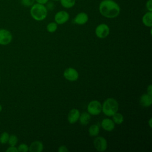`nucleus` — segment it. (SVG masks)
Returning <instances> with one entry per match:
<instances>
[{
	"label": "nucleus",
	"instance_id": "21",
	"mask_svg": "<svg viewBox=\"0 0 152 152\" xmlns=\"http://www.w3.org/2000/svg\"><path fill=\"white\" fill-rule=\"evenodd\" d=\"M58 28V24L55 22H51L49 23L46 27V29L48 32L49 33H53L55 32Z\"/></svg>",
	"mask_w": 152,
	"mask_h": 152
},
{
	"label": "nucleus",
	"instance_id": "32",
	"mask_svg": "<svg viewBox=\"0 0 152 152\" xmlns=\"http://www.w3.org/2000/svg\"><path fill=\"white\" fill-rule=\"evenodd\" d=\"M2 110V105L0 104V112H1Z\"/></svg>",
	"mask_w": 152,
	"mask_h": 152
},
{
	"label": "nucleus",
	"instance_id": "30",
	"mask_svg": "<svg viewBox=\"0 0 152 152\" xmlns=\"http://www.w3.org/2000/svg\"><path fill=\"white\" fill-rule=\"evenodd\" d=\"M49 0H35V1L37 2V3H39V4H43V5H45Z\"/></svg>",
	"mask_w": 152,
	"mask_h": 152
},
{
	"label": "nucleus",
	"instance_id": "19",
	"mask_svg": "<svg viewBox=\"0 0 152 152\" xmlns=\"http://www.w3.org/2000/svg\"><path fill=\"white\" fill-rule=\"evenodd\" d=\"M112 120L115 124L119 125L124 122V116L121 113L116 112L112 116Z\"/></svg>",
	"mask_w": 152,
	"mask_h": 152
},
{
	"label": "nucleus",
	"instance_id": "2",
	"mask_svg": "<svg viewBox=\"0 0 152 152\" xmlns=\"http://www.w3.org/2000/svg\"><path fill=\"white\" fill-rule=\"evenodd\" d=\"M31 17L36 21H42L45 20L48 15V10L45 5L36 3L34 4L30 10Z\"/></svg>",
	"mask_w": 152,
	"mask_h": 152
},
{
	"label": "nucleus",
	"instance_id": "6",
	"mask_svg": "<svg viewBox=\"0 0 152 152\" xmlns=\"http://www.w3.org/2000/svg\"><path fill=\"white\" fill-rule=\"evenodd\" d=\"M110 32L109 26L104 23L98 25L95 29V33L97 37L100 39H104L106 37Z\"/></svg>",
	"mask_w": 152,
	"mask_h": 152
},
{
	"label": "nucleus",
	"instance_id": "11",
	"mask_svg": "<svg viewBox=\"0 0 152 152\" xmlns=\"http://www.w3.org/2000/svg\"><path fill=\"white\" fill-rule=\"evenodd\" d=\"M80 115V111L77 109L74 108L71 109L69 112L67 116L68 122L71 124L75 123L79 119Z\"/></svg>",
	"mask_w": 152,
	"mask_h": 152
},
{
	"label": "nucleus",
	"instance_id": "34",
	"mask_svg": "<svg viewBox=\"0 0 152 152\" xmlns=\"http://www.w3.org/2000/svg\"><path fill=\"white\" fill-rule=\"evenodd\" d=\"M0 81H1V76H0Z\"/></svg>",
	"mask_w": 152,
	"mask_h": 152
},
{
	"label": "nucleus",
	"instance_id": "15",
	"mask_svg": "<svg viewBox=\"0 0 152 152\" xmlns=\"http://www.w3.org/2000/svg\"><path fill=\"white\" fill-rule=\"evenodd\" d=\"M142 21L143 24L148 27L152 26V11L147 12L142 17Z\"/></svg>",
	"mask_w": 152,
	"mask_h": 152
},
{
	"label": "nucleus",
	"instance_id": "14",
	"mask_svg": "<svg viewBox=\"0 0 152 152\" xmlns=\"http://www.w3.org/2000/svg\"><path fill=\"white\" fill-rule=\"evenodd\" d=\"M140 103L144 107L150 106L152 103V97L148 94L145 93L142 94L140 99Z\"/></svg>",
	"mask_w": 152,
	"mask_h": 152
},
{
	"label": "nucleus",
	"instance_id": "29",
	"mask_svg": "<svg viewBox=\"0 0 152 152\" xmlns=\"http://www.w3.org/2000/svg\"><path fill=\"white\" fill-rule=\"evenodd\" d=\"M147 94L150 96H152V86L151 84H150L147 87Z\"/></svg>",
	"mask_w": 152,
	"mask_h": 152
},
{
	"label": "nucleus",
	"instance_id": "18",
	"mask_svg": "<svg viewBox=\"0 0 152 152\" xmlns=\"http://www.w3.org/2000/svg\"><path fill=\"white\" fill-rule=\"evenodd\" d=\"M100 131L99 126L96 124H93L91 125L88 129V134L91 137L97 136Z\"/></svg>",
	"mask_w": 152,
	"mask_h": 152
},
{
	"label": "nucleus",
	"instance_id": "4",
	"mask_svg": "<svg viewBox=\"0 0 152 152\" xmlns=\"http://www.w3.org/2000/svg\"><path fill=\"white\" fill-rule=\"evenodd\" d=\"M102 105L98 100L91 101L87 106V111L91 115H98L102 112Z\"/></svg>",
	"mask_w": 152,
	"mask_h": 152
},
{
	"label": "nucleus",
	"instance_id": "7",
	"mask_svg": "<svg viewBox=\"0 0 152 152\" xmlns=\"http://www.w3.org/2000/svg\"><path fill=\"white\" fill-rule=\"evenodd\" d=\"M94 146L95 148L100 152H103L105 151L107 147V143L106 140L102 136L96 137L93 141Z\"/></svg>",
	"mask_w": 152,
	"mask_h": 152
},
{
	"label": "nucleus",
	"instance_id": "20",
	"mask_svg": "<svg viewBox=\"0 0 152 152\" xmlns=\"http://www.w3.org/2000/svg\"><path fill=\"white\" fill-rule=\"evenodd\" d=\"M10 134L7 132H3L0 135V144H6L8 143Z\"/></svg>",
	"mask_w": 152,
	"mask_h": 152
},
{
	"label": "nucleus",
	"instance_id": "23",
	"mask_svg": "<svg viewBox=\"0 0 152 152\" xmlns=\"http://www.w3.org/2000/svg\"><path fill=\"white\" fill-rule=\"evenodd\" d=\"M17 150L18 152H27L28 151V146L24 143H21L18 146Z\"/></svg>",
	"mask_w": 152,
	"mask_h": 152
},
{
	"label": "nucleus",
	"instance_id": "24",
	"mask_svg": "<svg viewBox=\"0 0 152 152\" xmlns=\"http://www.w3.org/2000/svg\"><path fill=\"white\" fill-rule=\"evenodd\" d=\"M35 0H21V3L23 5L26 7H31L34 4Z\"/></svg>",
	"mask_w": 152,
	"mask_h": 152
},
{
	"label": "nucleus",
	"instance_id": "16",
	"mask_svg": "<svg viewBox=\"0 0 152 152\" xmlns=\"http://www.w3.org/2000/svg\"><path fill=\"white\" fill-rule=\"evenodd\" d=\"M79 120L81 125H87L91 120L90 114L88 112H83L81 114V115H80Z\"/></svg>",
	"mask_w": 152,
	"mask_h": 152
},
{
	"label": "nucleus",
	"instance_id": "28",
	"mask_svg": "<svg viewBox=\"0 0 152 152\" xmlns=\"http://www.w3.org/2000/svg\"><path fill=\"white\" fill-rule=\"evenodd\" d=\"M58 151L59 152H67L69 150H68V149L67 148V147L65 145H61V146L59 147Z\"/></svg>",
	"mask_w": 152,
	"mask_h": 152
},
{
	"label": "nucleus",
	"instance_id": "33",
	"mask_svg": "<svg viewBox=\"0 0 152 152\" xmlns=\"http://www.w3.org/2000/svg\"><path fill=\"white\" fill-rule=\"evenodd\" d=\"M53 1H59V0H53Z\"/></svg>",
	"mask_w": 152,
	"mask_h": 152
},
{
	"label": "nucleus",
	"instance_id": "17",
	"mask_svg": "<svg viewBox=\"0 0 152 152\" xmlns=\"http://www.w3.org/2000/svg\"><path fill=\"white\" fill-rule=\"evenodd\" d=\"M61 5L65 8L69 9L73 7L76 2L75 0H59Z\"/></svg>",
	"mask_w": 152,
	"mask_h": 152
},
{
	"label": "nucleus",
	"instance_id": "10",
	"mask_svg": "<svg viewBox=\"0 0 152 152\" xmlns=\"http://www.w3.org/2000/svg\"><path fill=\"white\" fill-rule=\"evenodd\" d=\"M88 20V15L84 12H81L76 15L74 19V22L78 25H84Z\"/></svg>",
	"mask_w": 152,
	"mask_h": 152
},
{
	"label": "nucleus",
	"instance_id": "35",
	"mask_svg": "<svg viewBox=\"0 0 152 152\" xmlns=\"http://www.w3.org/2000/svg\"><path fill=\"white\" fill-rule=\"evenodd\" d=\"M112 1H115V0H112Z\"/></svg>",
	"mask_w": 152,
	"mask_h": 152
},
{
	"label": "nucleus",
	"instance_id": "25",
	"mask_svg": "<svg viewBox=\"0 0 152 152\" xmlns=\"http://www.w3.org/2000/svg\"><path fill=\"white\" fill-rule=\"evenodd\" d=\"M145 7L148 11H152V0H148L147 1Z\"/></svg>",
	"mask_w": 152,
	"mask_h": 152
},
{
	"label": "nucleus",
	"instance_id": "5",
	"mask_svg": "<svg viewBox=\"0 0 152 152\" xmlns=\"http://www.w3.org/2000/svg\"><path fill=\"white\" fill-rule=\"evenodd\" d=\"M12 40V33L5 28L0 29V45H8Z\"/></svg>",
	"mask_w": 152,
	"mask_h": 152
},
{
	"label": "nucleus",
	"instance_id": "26",
	"mask_svg": "<svg viewBox=\"0 0 152 152\" xmlns=\"http://www.w3.org/2000/svg\"><path fill=\"white\" fill-rule=\"evenodd\" d=\"M46 4V6H45L47 8V10H53L54 7H55V5H54V4L52 2H50L49 1Z\"/></svg>",
	"mask_w": 152,
	"mask_h": 152
},
{
	"label": "nucleus",
	"instance_id": "8",
	"mask_svg": "<svg viewBox=\"0 0 152 152\" xmlns=\"http://www.w3.org/2000/svg\"><path fill=\"white\" fill-rule=\"evenodd\" d=\"M69 18V14L65 11L57 12L54 17L55 21L57 24H63L67 22Z\"/></svg>",
	"mask_w": 152,
	"mask_h": 152
},
{
	"label": "nucleus",
	"instance_id": "9",
	"mask_svg": "<svg viewBox=\"0 0 152 152\" xmlns=\"http://www.w3.org/2000/svg\"><path fill=\"white\" fill-rule=\"evenodd\" d=\"M78 72L73 68H68L64 72V77L69 81H75L78 78Z\"/></svg>",
	"mask_w": 152,
	"mask_h": 152
},
{
	"label": "nucleus",
	"instance_id": "31",
	"mask_svg": "<svg viewBox=\"0 0 152 152\" xmlns=\"http://www.w3.org/2000/svg\"><path fill=\"white\" fill-rule=\"evenodd\" d=\"M151 121H152V119L150 118L149 121H148V124H149V126H150V128H151V126H152V125H151Z\"/></svg>",
	"mask_w": 152,
	"mask_h": 152
},
{
	"label": "nucleus",
	"instance_id": "13",
	"mask_svg": "<svg viewBox=\"0 0 152 152\" xmlns=\"http://www.w3.org/2000/svg\"><path fill=\"white\" fill-rule=\"evenodd\" d=\"M43 150V144L40 141L32 142L28 147V151L30 152H41Z\"/></svg>",
	"mask_w": 152,
	"mask_h": 152
},
{
	"label": "nucleus",
	"instance_id": "22",
	"mask_svg": "<svg viewBox=\"0 0 152 152\" xmlns=\"http://www.w3.org/2000/svg\"><path fill=\"white\" fill-rule=\"evenodd\" d=\"M18 142V138L15 135H10L8 144L10 146H15Z\"/></svg>",
	"mask_w": 152,
	"mask_h": 152
},
{
	"label": "nucleus",
	"instance_id": "3",
	"mask_svg": "<svg viewBox=\"0 0 152 152\" xmlns=\"http://www.w3.org/2000/svg\"><path fill=\"white\" fill-rule=\"evenodd\" d=\"M119 109V104L116 99L112 97L107 98L102 104V111L107 116H112Z\"/></svg>",
	"mask_w": 152,
	"mask_h": 152
},
{
	"label": "nucleus",
	"instance_id": "27",
	"mask_svg": "<svg viewBox=\"0 0 152 152\" xmlns=\"http://www.w3.org/2000/svg\"><path fill=\"white\" fill-rule=\"evenodd\" d=\"M6 152H18V150H17V147H16L15 146H10L7 148V150H5Z\"/></svg>",
	"mask_w": 152,
	"mask_h": 152
},
{
	"label": "nucleus",
	"instance_id": "12",
	"mask_svg": "<svg viewBox=\"0 0 152 152\" xmlns=\"http://www.w3.org/2000/svg\"><path fill=\"white\" fill-rule=\"evenodd\" d=\"M101 126L103 129L107 131H112L115 128V123L113 120L109 118H105L102 120Z\"/></svg>",
	"mask_w": 152,
	"mask_h": 152
},
{
	"label": "nucleus",
	"instance_id": "1",
	"mask_svg": "<svg viewBox=\"0 0 152 152\" xmlns=\"http://www.w3.org/2000/svg\"><path fill=\"white\" fill-rule=\"evenodd\" d=\"M99 12L102 15L108 18H113L121 12L119 5L112 0H103L99 4Z\"/></svg>",
	"mask_w": 152,
	"mask_h": 152
},
{
	"label": "nucleus",
	"instance_id": "36",
	"mask_svg": "<svg viewBox=\"0 0 152 152\" xmlns=\"http://www.w3.org/2000/svg\"><path fill=\"white\" fill-rule=\"evenodd\" d=\"M0 99H1V97H0Z\"/></svg>",
	"mask_w": 152,
	"mask_h": 152
}]
</instances>
